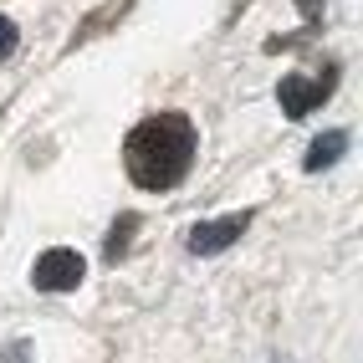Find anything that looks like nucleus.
<instances>
[{"mask_svg":"<svg viewBox=\"0 0 363 363\" xmlns=\"http://www.w3.org/2000/svg\"><path fill=\"white\" fill-rule=\"evenodd\" d=\"M200 133L184 113H154L123 138V164L138 189H174L195 164Z\"/></svg>","mask_w":363,"mask_h":363,"instance_id":"f257e3e1","label":"nucleus"},{"mask_svg":"<svg viewBox=\"0 0 363 363\" xmlns=\"http://www.w3.org/2000/svg\"><path fill=\"white\" fill-rule=\"evenodd\" d=\"M87 277V261L72 251V246H52V251H41L36 266H31V281H36V292H77Z\"/></svg>","mask_w":363,"mask_h":363,"instance_id":"f03ea898","label":"nucleus"},{"mask_svg":"<svg viewBox=\"0 0 363 363\" xmlns=\"http://www.w3.org/2000/svg\"><path fill=\"white\" fill-rule=\"evenodd\" d=\"M333 87H337L333 72H328V77H297V72H292V77H281V82H277V103H281L286 118H307L318 103L333 98Z\"/></svg>","mask_w":363,"mask_h":363,"instance_id":"7ed1b4c3","label":"nucleus"},{"mask_svg":"<svg viewBox=\"0 0 363 363\" xmlns=\"http://www.w3.org/2000/svg\"><path fill=\"white\" fill-rule=\"evenodd\" d=\"M246 225H251V210L225 215V220H200L195 230H189V251L195 256H220L225 246H235V240L246 235Z\"/></svg>","mask_w":363,"mask_h":363,"instance_id":"20e7f679","label":"nucleus"},{"mask_svg":"<svg viewBox=\"0 0 363 363\" xmlns=\"http://www.w3.org/2000/svg\"><path fill=\"white\" fill-rule=\"evenodd\" d=\"M343 149H348V133H323V138H312V149H307V159H302V169L307 174H318V169H333L337 159H343Z\"/></svg>","mask_w":363,"mask_h":363,"instance_id":"39448f33","label":"nucleus"},{"mask_svg":"<svg viewBox=\"0 0 363 363\" xmlns=\"http://www.w3.org/2000/svg\"><path fill=\"white\" fill-rule=\"evenodd\" d=\"M133 230H138V215H123V220L108 230V246H103V251H108V261H118V256L128 251V235H133Z\"/></svg>","mask_w":363,"mask_h":363,"instance_id":"423d86ee","label":"nucleus"},{"mask_svg":"<svg viewBox=\"0 0 363 363\" xmlns=\"http://www.w3.org/2000/svg\"><path fill=\"white\" fill-rule=\"evenodd\" d=\"M16 41H21V31H16V21H11V16H0V62H6V57L16 52Z\"/></svg>","mask_w":363,"mask_h":363,"instance_id":"0eeeda50","label":"nucleus"},{"mask_svg":"<svg viewBox=\"0 0 363 363\" xmlns=\"http://www.w3.org/2000/svg\"><path fill=\"white\" fill-rule=\"evenodd\" d=\"M297 6H302V16H307V21L318 16V0H297Z\"/></svg>","mask_w":363,"mask_h":363,"instance_id":"6e6552de","label":"nucleus"}]
</instances>
